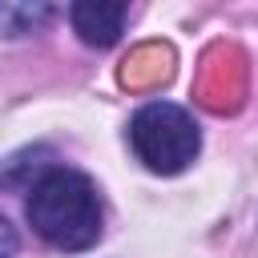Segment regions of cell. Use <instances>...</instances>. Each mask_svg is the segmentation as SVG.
Returning <instances> with one entry per match:
<instances>
[{"label": "cell", "mask_w": 258, "mask_h": 258, "mask_svg": "<svg viewBox=\"0 0 258 258\" xmlns=\"http://www.w3.org/2000/svg\"><path fill=\"white\" fill-rule=\"evenodd\" d=\"M48 24L44 0H0V36H28Z\"/></svg>", "instance_id": "277c9868"}, {"label": "cell", "mask_w": 258, "mask_h": 258, "mask_svg": "<svg viewBox=\"0 0 258 258\" xmlns=\"http://www.w3.org/2000/svg\"><path fill=\"white\" fill-rule=\"evenodd\" d=\"M129 4H133V0H73V4H69L73 32H77L89 48H109V44L121 40Z\"/></svg>", "instance_id": "3957f363"}, {"label": "cell", "mask_w": 258, "mask_h": 258, "mask_svg": "<svg viewBox=\"0 0 258 258\" xmlns=\"http://www.w3.org/2000/svg\"><path fill=\"white\" fill-rule=\"evenodd\" d=\"M24 214H28L32 230L48 246H56V250H89L101 238V198H97V185L85 173H77V169L48 165L28 185Z\"/></svg>", "instance_id": "6da1fadb"}, {"label": "cell", "mask_w": 258, "mask_h": 258, "mask_svg": "<svg viewBox=\"0 0 258 258\" xmlns=\"http://www.w3.org/2000/svg\"><path fill=\"white\" fill-rule=\"evenodd\" d=\"M16 250H20V238H16L12 222L0 214V258H16Z\"/></svg>", "instance_id": "5b68a950"}, {"label": "cell", "mask_w": 258, "mask_h": 258, "mask_svg": "<svg viewBox=\"0 0 258 258\" xmlns=\"http://www.w3.org/2000/svg\"><path fill=\"white\" fill-rule=\"evenodd\" d=\"M129 145H133V153L145 169L169 177V173H181L198 157L202 133H198V121L181 105L149 101L129 121Z\"/></svg>", "instance_id": "7a4b0ae2"}]
</instances>
